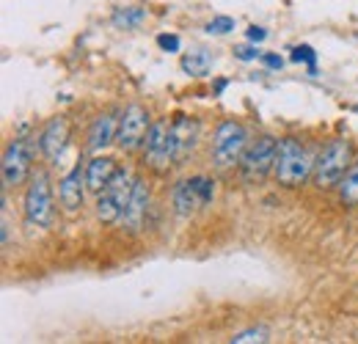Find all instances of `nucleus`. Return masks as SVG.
<instances>
[{"label": "nucleus", "mask_w": 358, "mask_h": 344, "mask_svg": "<svg viewBox=\"0 0 358 344\" xmlns=\"http://www.w3.org/2000/svg\"><path fill=\"white\" fill-rule=\"evenodd\" d=\"M339 201L345 207H358V160L348 169L345 179L339 182Z\"/></svg>", "instance_id": "obj_18"}, {"label": "nucleus", "mask_w": 358, "mask_h": 344, "mask_svg": "<svg viewBox=\"0 0 358 344\" xmlns=\"http://www.w3.org/2000/svg\"><path fill=\"white\" fill-rule=\"evenodd\" d=\"M143 157L155 171H166L177 163V138L169 122H155L143 141Z\"/></svg>", "instance_id": "obj_5"}, {"label": "nucleus", "mask_w": 358, "mask_h": 344, "mask_svg": "<svg viewBox=\"0 0 358 344\" xmlns=\"http://www.w3.org/2000/svg\"><path fill=\"white\" fill-rule=\"evenodd\" d=\"M116 135H119V119L113 116V113H102V116H96V122L91 124L89 129V152H99V149H105V146H110L113 141H116Z\"/></svg>", "instance_id": "obj_14"}, {"label": "nucleus", "mask_w": 358, "mask_h": 344, "mask_svg": "<svg viewBox=\"0 0 358 344\" xmlns=\"http://www.w3.org/2000/svg\"><path fill=\"white\" fill-rule=\"evenodd\" d=\"M66 143H69V122H66L64 116L50 119L47 127L42 129V135H39V149H42V155H45L50 163H55V160H61Z\"/></svg>", "instance_id": "obj_10"}, {"label": "nucleus", "mask_w": 358, "mask_h": 344, "mask_svg": "<svg viewBox=\"0 0 358 344\" xmlns=\"http://www.w3.org/2000/svg\"><path fill=\"white\" fill-rule=\"evenodd\" d=\"M262 64H265L268 69H281V66H284V58L275 55V52H262Z\"/></svg>", "instance_id": "obj_26"}, {"label": "nucleus", "mask_w": 358, "mask_h": 344, "mask_svg": "<svg viewBox=\"0 0 358 344\" xmlns=\"http://www.w3.org/2000/svg\"><path fill=\"white\" fill-rule=\"evenodd\" d=\"M292 61H295V64H309V66H314V64H317V52H314L309 44H301V47L292 50Z\"/></svg>", "instance_id": "obj_22"}, {"label": "nucleus", "mask_w": 358, "mask_h": 344, "mask_svg": "<svg viewBox=\"0 0 358 344\" xmlns=\"http://www.w3.org/2000/svg\"><path fill=\"white\" fill-rule=\"evenodd\" d=\"M245 34H248V42H254V44H259V42H265V39H268V31H265L262 25H251Z\"/></svg>", "instance_id": "obj_25"}, {"label": "nucleus", "mask_w": 358, "mask_h": 344, "mask_svg": "<svg viewBox=\"0 0 358 344\" xmlns=\"http://www.w3.org/2000/svg\"><path fill=\"white\" fill-rule=\"evenodd\" d=\"M199 207H204L201 201V190H199V176L193 179H179L174 185V210L179 217L193 215Z\"/></svg>", "instance_id": "obj_12"}, {"label": "nucleus", "mask_w": 358, "mask_h": 344, "mask_svg": "<svg viewBox=\"0 0 358 344\" xmlns=\"http://www.w3.org/2000/svg\"><path fill=\"white\" fill-rule=\"evenodd\" d=\"M143 20H146V8H138V6H127V8H116L113 11V25L119 31H133Z\"/></svg>", "instance_id": "obj_19"}, {"label": "nucleus", "mask_w": 358, "mask_h": 344, "mask_svg": "<svg viewBox=\"0 0 358 344\" xmlns=\"http://www.w3.org/2000/svg\"><path fill=\"white\" fill-rule=\"evenodd\" d=\"M133 187H135V179L133 173L127 169H119L113 173V179L96 193V217L102 223H119L122 215L127 213V204L133 199Z\"/></svg>", "instance_id": "obj_2"}, {"label": "nucleus", "mask_w": 358, "mask_h": 344, "mask_svg": "<svg viewBox=\"0 0 358 344\" xmlns=\"http://www.w3.org/2000/svg\"><path fill=\"white\" fill-rule=\"evenodd\" d=\"M234 31V20L231 17H215L207 22V34L213 36H224V34H231Z\"/></svg>", "instance_id": "obj_21"}, {"label": "nucleus", "mask_w": 358, "mask_h": 344, "mask_svg": "<svg viewBox=\"0 0 358 344\" xmlns=\"http://www.w3.org/2000/svg\"><path fill=\"white\" fill-rule=\"evenodd\" d=\"M234 58L237 61H257V58H262V52L257 50V47H251V44H240V47H234Z\"/></svg>", "instance_id": "obj_23"}, {"label": "nucleus", "mask_w": 358, "mask_h": 344, "mask_svg": "<svg viewBox=\"0 0 358 344\" xmlns=\"http://www.w3.org/2000/svg\"><path fill=\"white\" fill-rule=\"evenodd\" d=\"M353 113H358V105H356V108H353Z\"/></svg>", "instance_id": "obj_28"}, {"label": "nucleus", "mask_w": 358, "mask_h": 344, "mask_svg": "<svg viewBox=\"0 0 358 344\" xmlns=\"http://www.w3.org/2000/svg\"><path fill=\"white\" fill-rule=\"evenodd\" d=\"M25 217L34 226L47 229L55 217V207H52V187H50V176L45 171L34 173L31 185L25 190Z\"/></svg>", "instance_id": "obj_7"}, {"label": "nucleus", "mask_w": 358, "mask_h": 344, "mask_svg": "<svg viewBox=\"0 0 358 344\" xmlns=\"http://www.w3.org/2000/svg\"><path fill=\"white\" fill-rule=\"evenodd\" d=\"M83 185H86V169L78 163L61 179V187H58V196H61V204L66 213H78L83 207Z\"/></svg>", "instance_id": "obj_11"}, {"label": "nucleus", "mask_w": 358, "mask_h": 344, "mask_svg": "<svg viewBox=\"0 0 358 344\" xmlns=\"http://www.w3.org/2000/svg\"><path fill=\"white\" fill-rule=\"evenodd\" d=\"M34 163V143L25 138H17L8 143L3 163H0V173H3V187H17L31 176V166Z\"/></svg>", "instance_id": "obj_8"}, {"label": "nucleus", "mask_w": 358, "mask_h": 344, "mask_svg": "<svg viewBox=\"0 0 358 344\" xmlns=\"http://www.w3.org/2000/svg\"><path fill=\"white\" fill-rule=\"evenodd\" d=\"M146 210H149V187H146V182H143V179H135L133 199H130V204H127V213L122 215L124 229H130V231H141V229H143Z\"/></svg>", "instance_id": "obj_13"}, {"label": "nucleus", "mask_w": 358, "mask_h": 344, "mask_svg": "<svg viewBox=\"0 0 358 344\" xmlns=\"http://www.w3.org/2000/svg\"><path fill=\"white\" fill-rule=\"evenodd\" d=\"M171 127H174V138H177V163H179V160H185L193 152V146L199 141V122L196 119H187V116H179Z\"/></svg>", "instance_id": "obj_16"}, {"label": "nucleus", "mask_w": 358, "mask_h": 344, "mask_svg": "<svg viewBox=\"0 0 358 344\" xmlns=\"http://www.w3.org/2000/svg\"><path fill=\"white\" fill-rule=\"evenodd\" d=\"M157 44L166 50V52H179V36H174V34H160L157 36Z\"/></svg>", "instance_id": "obj_24"}, {"label": "nucleus", "mask_w": 358, "mask_h": 344, "mask_svg": "<svg viewBox=\"0 0 358 344\" xmlns=\"http://www.w3.org/2000/svg\"><path fill=\"white\" fill-rule=\"evenodd\" d=\"M350 166H353V146H350V141H345V138L331 141L322 149V155L317 157V163H314V185L320 190L336 187L345 179V173H348Z\"/></svg>", "instance_id": "obj_3"}, {"label": "nucleus", "mask_w": 358, "mask_h": 344, "mask_svg": "<svg viewBox=\"0 0 358 344\" xmlns=\"http://www.w3.org/2000/svg\"><path fill=\"white\" fill-rule=\"evenodd\" d=\"M275 155H278V141L273 135H259L257 141H251L240 157V173L248 182L265 179L273 166H275Z\"/></svg>", "instance_id": "obj_6"}, {"label": "nucleus", "mask_w": 358, "mask_h": 344, "mask_svg": "<svg viewBox=\"0 0 358 344\" xmlns=\"http://www.w3.org/2000/svg\"><path fill=\"white\" fill-rule=\"evenodd\" d=\"M116 171H119L116 169V160H110V157H94V160L86 163V187H89L91 193H99L113 179Z\"/></svg>", "instance_id": "obj_15"}, {"label": "nucleus", "mask_w": 358, "mask_h": 344, "mask_svg": "<svg viewBox=\"0 0 358 344\" xmlns=\"http://www.w3.org/2000/svg\"><path fill=\"white\" fill-rule=\"evenodd\" d=\"M275 179L284 187H301L309 173H314L312 155L301 146V141L295 138H281L278 141V155H275V166H273Z\"/></svg>", "instance_id": "obj_1"}, {"label": "nucleus", "mask_w": 358, "mask_h": 344, "mask_svg": "<svg viewBox=\"0 0 358 344\" xmlns=\"http://www.w3.org/2000/svg\"><path fill=\"white\" fill-rule=\"evenodd\" d=\"M270 342V331L265 325L259 328H248V331H240L231 336V344H265Z\"/></svg>", "instance_id": "obj_20"}, {"label": "nucleus", "mask_w": 358, "mask_h": 344, "mask_svg": "<svg viewBox=\"0 0 358 344\" xmlns=\"http://www.w3.org/2000/svg\"><path fill=\"white\" fill-rule=\"evenodd\" d=\"M224 88H226V80H218V83H215V94H221Z\"/></svg>", "instance_id": "obj_27"}, {"label": "nucleus", "mask_w": 358, "mask_h": 344, "mask_svg": "<svg viewBox=\"0 0 358 344\" xmlns=\"http://www.w3.org/2000/svg\"><path fill=\"white\" fill-rule=\"evenodd\" d=\"M149 127H152V122H149V113H146V108L143 105H127L124 108V113H122V119H119V135H116V143L124 149V152H133L138 149L143 141H146V135H149Z\"/></svg>", "instance_id": "obj_9"}, {"label": "nucleus", "mask_w": 358, "mask_h": 344, "mask_svg": "<svg viewBox=\"0 0 358 344\" xmlns=\"http://www.w3.org/2000/svg\"><path fill=\"white\" fill-rule=\"evenodd\" d=\"M210 66H213V52H207V50H190L182 55V72H187L193 78L207 75Z\"/></svg>", "instance_id": "obj_17"}, {"label": "nucleus", "mask_w": 358, "mask_h": 344, "mask_svg": "<svg viewBox=\"0 0 358 344\" xmlns=\"http://www.w3.org/2000/svg\"><path fill=\"white\" fill-rule=\"evenodd\" d=\"M248 146V129L240 122H224L215 129V141H213V160L218 169H234L240 166V157Z\"/></svg>", "instance_id": "obj_4"}]
</instances>
